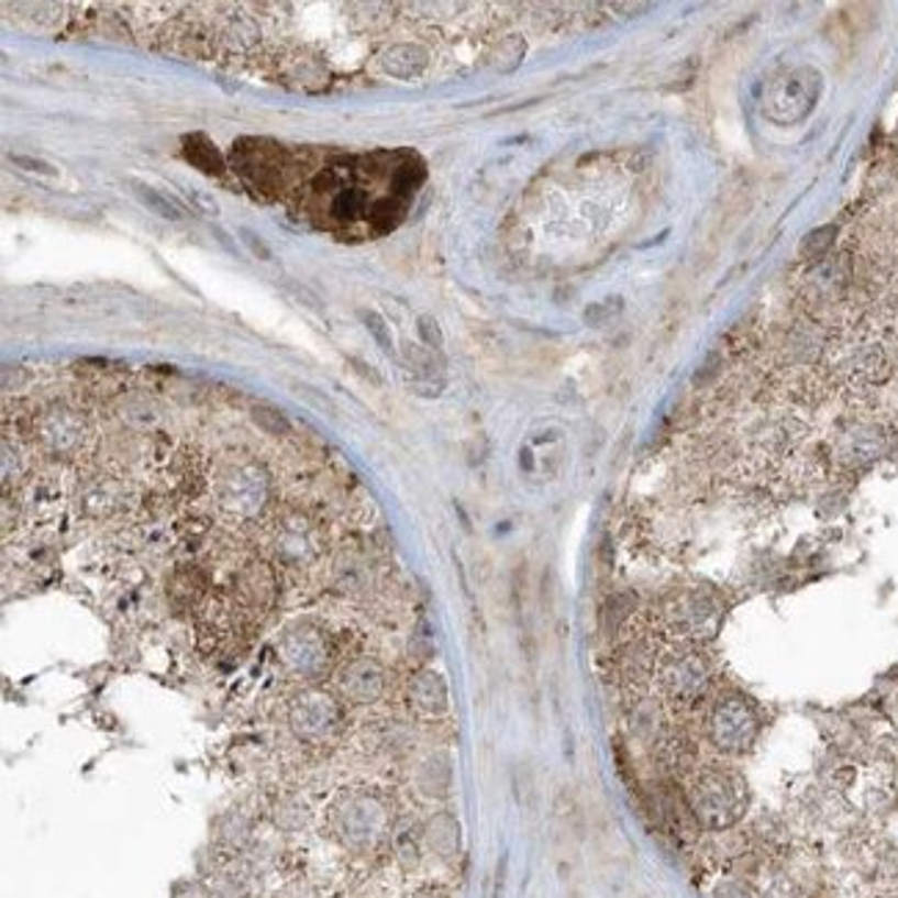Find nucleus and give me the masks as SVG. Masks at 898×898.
Masks as SVG:
<instances>
[{"instance_id": "obj_11", "label": "nucleus", "mask_w": 898, "mask_h": 898, "mask_svg": "<svg viewBox=\"0 0 898 898\" xmlns=\"http://www.w3.org/2000/svg\"><path fill=\"white\" fill-rule=\"evenodd\" d=\"M12 164L23 166V169H29V171H36V175H56V169H53L51 164H45V160L25 158V155H12Z\"/></svg>"}, {"instance_id": "obj_12", "label": "nucleus", "mask_w": 898, "mask_h": 898, "mask_svg": "<svg viewBox=\"0 0 898 898\" xmlns=\"http://www.w3.org/2000/svg\"><path fill=\"white\" fill-rule=\"evenodd\" d=\"M421 332H423V337H426L429 343L440 346V332H437V326H432V321L421 319Z\"/></svg>"}, {"instance_id": "obj_10", "label": "nucleus", "mask_w": 898, "mask_h": 898, "mask_svg": "<svg viewBox=\"0 0 898 898\" xmlns=\"http://www.w3.org/2000/svg\"><path fill=\"white\" fill-rule=\"evenodd\" d=\"M241 239H244V244L250 246L252 255H257V257H260V260H271V250H268V246L263 244V241L257 239L255 233H252V230H246V228L241 230Z\"/></svg>"}, {"instance_id": "obj_9", "label": "nucleus", "mask_w": 898, "mask_h": 898, "mask_svg": "<svg viewBox=\"0 0 898 898\" xmlns=\"http://www.w3.org/2000/svg\"><path fill=\"white\" fill-rule=\"evenodd\" d=\"M188 199H191L193 206L199 208V213H219V202L211 197V193L191 188V191H188Z\"/></svg>"}, {"instance_id": "obj_6", "label": "nucleus", "mask_w": 898, "mask_h": 898, "mask_svg": "<svg viewBox=\"0 0 898 898\" xmlns=\"http://www.w3.org/2000/svg\"><path fill=\"white\" fill-rule=\"evenodd\" d=\"M252 421H255L257 426L263 429V432L271 434V437H285V434L290 432L288 418H285L282 412H279L277 407H271V404H255V407H252Z\"/></svg>"}, {"instance_id": "obj_8", "label": "nucleus", "mask_w": 898, "mask_h": 898, "mask_svg": "<svg viewBox=\"0 0 898 898\" xmlns=\"http://www.w3.org/2000/svg\"><path fill=\"white\" fill-rule=\"evenodd\" d=\"M363 321H365V326H368L370 335H374V341L379 343L385 352H392V341H390V332H387L385 321H381L376 313H363Z\"/></svg>"}, {"instance_id": "obj_4", "label": "nucleus", "mask_w": 898, "mask_h": 898, "mask_svg": "<svg viewBox=\"0 0 898 898\" xmlns=\"http://www.w3.org/2000/svg\"><path fill=\"white\" fill-rule=\"evenodd\" d=\"M702 686H706V669L700 666V658H677L672 664L669 677H666V688H669L675 697H694L700 694Z\"/></svg>"}, {"instance_id": "obj_2", "label": "nucleus", "mask_w": 898, "mask_h": 898, "mask_svg": "<svg viewBox=\"0 0 898 898\" xmlns=\"http://www.w3.org/2000/svg\"><path fill=\"white\" fill-rule=\"evenodd\" d=\"M757 733V719L746 702L724 700L713 711L711 735L719 746L730 752H744Z\"/></svg>"}, {"instance_id": "obj_3", "label": "nucleus", "mask_w": 898, "mask_h": 898, "mask_svg": "<svg viewBox=\"0 0 898 898\" xmlns=\"http://www.w3.org/2000/svg\"><path fill=\"white\" fill-rule=\"evenodd\" d=\"M816 100V84L813 80H805L802 73H794L777 86V95H774V117L783 122L799 120L810 111Z\"/></svg>"}, {"instance_id": "obj_7", "label": "nucleus", "mask_w": 898, "mask_h": 898, "mask_svg": "<svg viewBox=\"0 0 898 898\" xmlns=\"http://www.w3.org/2000/svg\"><path fill=\"white\" fill-rule=\"evenodd\" d=\"M131 188H136V197L142 199V202L149 208V211L158 213V217L171 219V222H177V219H180V211H177V208L171 206L169 199L160 197V193L155 191V188L144 186V182H131Z\"/></svg>"}, {"instance_id": "obj_1", "label": "nucleus", "mask_w": 898, "mask_h": 898, "mask_svg": "<svg viewBox=\"0 0 898 898\" xmlns=\"http://www.w3.org/2000/svg\"><path fill=\"white\" fill-rule=\"evenodd\" d=\"M744 805L746 796L741 779L722 772L702 774L691 788V799H688L694 819L702 821L706 827L733 824L744 813Z\"/></svg>"}, {"instance_id": "obj_5", "label": "nucleus", "mask_w": 898, "mask_h": 898, "mask_svg": "<svg viewBox=\"0 0 898 898\" xmlns=\"http://www.w3.org/2000/svg\"><path fill=\"white\" fill-rule=\"evenodd\" d=\"M186 158L206 171V175H222L224 171L222 158H219V153L213 149V144L206 142V136L186 138Z\"/></svg>"}]
</instances>
